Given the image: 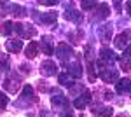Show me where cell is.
I'll use <instances>...</instances> for the list:
<instances>
[{
  "label": "cell",
  "mask_w": 131,
  "mask_h": 117,
  "mask_svg": "<svg viewBox=\"0 0 131 117\" xmlns=\"http://www.w3.org/2000/svg\"><path fill=\"white\" fill-rule=\"evenodd\" d=\"M14 31L19 35L21 39H31L37 35V30L31 25H23V23H14Z\"/></svg>",
  "instance_id": "1"
},
{
  "label": "cell",
  "mask_w": 131,
  "mask_h": 117,
  "mask_svg": "<svg viewBox=\"0 0 131 117\" xmlns=\"http://www.w3.org/2000/svg\"><path fill=\"white\" fill-rule=\"evenodd\" d=\"M56 54H58V58L60 59H70L72 56H73V51H72V47L68 46V44H65V42H61V44H58L56 46Z\"/></svg>",
  "instance_id": "2"
},
{
  "label": "cell",
  "mask_w": 131,
  "mask_h": 117,
  "mask_svg": "<svg viewBox=\"0 0 131 117\" xmlns=\"http://www.w3.org/2000/svg\"><path fill=\"white\" fill-rule=\"evenodd\" d=\"M129 40H131V31L126 30V31H122L121 35H117V39H115V47L117 49H126V46H128Z\"/></svg>",
  "instance_id": "3"
},
{
  "label": "cell",
  "mask_w": 131,
  "mask_h": 117,
  "mask_svg": "<svg viewBox=\"0 0 131 117\" xmlns=\"http://www.w3.org/2000/svg\"><path fill=\"white\" fill-rule=\"evenodd\" d=\"M40 70H42V73H44V75H56L58 67H56V63H54V61L47 59V61H44V63H42Z\"/></svg>",
  "instance_id": "4"
},
{
  "label": "cell",
  "mask_w": 131,
  "mask_h": 117,
  "mask_svg": "<svg viewBox=\"0 0 131 117\" xmlns=\"http://www.w3.org/2000/svg\"><path fill=\"white\" fill-rule=\"evenodd\" d=\"M21 100H25V101H31V103H35L37 101V96H35V93H33V88L31 86H23V93H21Z\"/></svg>",
  "instance_id": "5"
},
{
  "label": "cell",
  "mask_w": 131,
  "mask_h": 117,
  "mask_svg": "<svg viewBox=\"0 0 131 117\" xmlns=\"http://www.w3.org/2000/svg\"><path fill=\"white\" fill-rule=\"evenodd\" d=\"M112 30H114V26H112V25H103V26H100V28H98V35L101 37V40H103V42H108V40L112 39Z\"/></svg>",
  "instance_id": "6"
},
{
  "label": "cell",
  "mask_w": 131,
  "mask_h": 117,
  "mask_svg": "<svg viewBox=\"0 0 131 117\" xmlns=\"http://www.w3.org/2000/svg\"><path fill=\"white\" fill-rule=\"evenodd\" d=\"M89 101H91V93H89V91H84L81 96L73 101V105H75V108H84Z\"/></svg>",
  "instance_id": "7"
},
{
  "label": "cell",
  "mask_w": 131,
  "mask_h": 117,
  "mask_svg": "<svg viewBox=\"0 0 131 117\" xmlns=\"http://www.w3.org/2000/svg\"><path fill=\"white\" fill-rule=\"evenodd\" d=\"M100 59H101V61H105V63H108V65H112V63L115 61V54L112 52V49L103 47L100 51Z\"/></svg>",
  "instance_id": "8"
},
{
  "label": "cell",
  "mask_w": 131,
  "mask_h": 117,
  "mask_svg": "<svg viewBox=\"0 0 131 117\" xmlns=\"http://www.w3.org/2000/svg\"><path fill=\"white\" fill-rule=\"evenodd\" d=\"M108 14H110V7H108L107 4H100V7H98V10H96V16L93 18V21L105 19V18H108Z\"/></svg>",
  "instance_id": "9"
},
{
  "label": "cell",
  "mask_w": 131,
  "mask_h": 117,
  "mask_svg": "<svg viewBox=\"0 0 131 117\" xmlns=\"http://www.w3.org/2000/svg\"><path fill=\"white\" fill-rule=\"evenodd\" d=\"M100 77L101 80H105V82H112V80H117V72L112 68H105L100 72Z\"/></svg>",
  "instance_id": "10"
},
{
  "label": "cell",
  "mask_w": 131,
  "mask_h": 117,
  "mask_svg": "<svg viewBox=\"0 0 131 117\" xmlns=\"http://www.w3.org/2000/svg\"><path fill=\"white\" fill-rule=\"evenodd\" d=\"M19 80H18V79H7V80H5V82H4V88L7 89V91H9V93H16V91H18V89H19Z\"/></svg>",
  "instance_id": "11"
},
{
  "label": "cell",
  "mask_w": 131,
  "mask_h": 117,
  "mask_svg": "<svg viewBox=\"0 0 131 117\" xmlns=\"http://www.w3.org/2000/svg\"><path fill=\"white\" fill-rule=\"evenodd\" d=\"M65 18L68 21H73V23H81L82 21V12H79V10H67L65 12Z\"/></svg>",
  "instance_id": "12"
},
{
  "label": "cell",
  "mask_w": 131,
  "mask_h": 117,
  "mask_svg": "<svg viewBox=\"0 0 131 117\" xmlns=\"http://www.w3.org/2000/svg\"><path fill=\"white\" fill-rule=\"evenodd\" d=\"M68 75H72V77H81L82 75L81 63H72V65H68Z\"/></svg>",
  "instance_id": "13"
},
{
  "label": "cell",
  "mask_w": 131,
  "mask_h": 117,
  "mask_svg": "<svg viewBox=\"0 0 131 117\" xmlns=\"http://www.w3.org/2000/svg\"><path fill=\"white\" fill-rule=\"evenodd\" d=\"M5 47H7V51H10V52H19L21 47H23V42H21V40H9V42L5 44Z\"/></svg>",
  "instance_id": "14"
},
{
  "label": "cell",
  "mask_w": 131,
  "mask_h": 117,
  "mask_svg": "<svg viewBox=\"0 0 131 117\" xmlns=\"http://www.w3.org/2000/svg\"><path fill=\"white\" fill-rule=\"evenodd\" d=\"M25 52H26L28 58H35V56L39 54V42H30Z\"/></svg>",
  "instance_id": "15"
},
{
  "label": "cell",
  "mask_w": 131,
  "mask_h": 117,
  "mask_svg": "<svg viewBox=\"0 0 131 117\" xmlns=\"http://www.w3.org/2000/svg\"><path fill=\"white\" fill-rule=\"evenodd\" d=\"M56 18H58V14H56V12H46V14L39 16V19H40L42 23H47V25L56 23Z\"/></svg>",
  "instance_id": "16"
},
{
  "label": "cell",
  "mask_w": 131,
  "mask_h": 117,
  "mask_svg": "<svg viewBox=\"0 0 131 117\" xmlns=\"http://www.w3.org/2000/svg\"><path fill=\"white\" fill-rule=\"evenodd\" d=\"M129 88H131V80L129 79H122V80L117 82V91H119V93H124V91H128Z\"/></svg>",
  "instance_id": "17"
},
{
  "label": "cell",
  "mask_w": 131,
  "mask_h": 117,
  "mask_svg": "<svg viewBox=\"0 0 131 117\" xmlns=\"http://www.w3.org/2000/svg\"><path fill=\"white\" fill-rule=\"evenodd\" d=\"M12 30H14V23H10V21H5V23L0 26V35H9Z\"/></svg>",
  "instance_id": "18"
},
{
  "label": "cell",
  "mask_w": 131,
  "mask_h": 117,
  "mask_svg": "<svg viewBox=\"0 0 131 117\" xmlns=\"http://www.w3.org/2000/svg\"><path fill=\"white\" fill-rule=\"evenodd\" d=\"M9 9L12 10V14H14V16H18V18H23V16L26 14V9H25V7H21V5H10Z\"/></svg>",
  "instance_id": "19"
},
{
  "label": "cell",
  "mask_w": 131,
  "mask_h": 117,
  "mask_svg": "<svg viewBox=\"0 0 131 117\" xmlns=\"http://www.w3.org/2000/svg\"><path fill=\"white\" fill-rule=\"evenodd\" d=\"M7 70H9V56L0 54V72H7Z\"/></svg>",
  "instance_id": "20"
},
{
  "label": "cell",
  "mask_w": 131,
  "mask_h": 117,
  "mask_svg": "<svg viewBox=\"0 0 131 117\" xmlns=\"http://www.w3.org/2000/svg\"><path fill=\"white\" fill-rule=\"evenodd\" d=\"M42 49H44V52H46L47 56L52 54V46H51V39L49 37H46V39L42 40Z\"/></svg>",
  "instance_id": "21"
},
{
  "label": "cell",
  "mask_w": 131,
  "mask_h": 117,
  "mask_svg": "<svg viewBox=\"0 0 131 117\" xmlns=\"http://www.w3.org/2000/svg\"><path fill=\"white\" fill-rule=\"evenodd\" d=\"M52 105H68V100L65 96H61V94L52 96Z\"/></svg>",
  "instance_id": "22"
},
{
  "label": "cell",
  "mask_w": 131,
  "mask_h": 117,
  "mask_svg": "<svg viewBox=\"0 0 131 117\" xmlns=\"http://www.w3.org/2000/svg\"><path fill=\"white\" fill-rule=\"evenodd\" d=\"M93 114H94V115H112V108H100V110L94 108Z\"/></svg>",
  "instance_id": "23"
},
{
  "label": "cell",
  "mask_w": 131,
  "mask_h": 117,
  "mask_svg": "<svg viewBox=\"0 0 131 117\" xmlns=\"http://www.w3.org/2000/svg\"><path fill=\"white\" fill-rule=\"evenodd\" d=\"M60 84L61 86H72V80L68 77V73H61L60 75Z\"/></svg>",
  "instance_id": "24"
},
{
  "label": "cell",
  "mask_w": 131,
  "mask_h": 117,
  "mask_svg": "<svg viewBox=\"0 0 131 117\" xmlns=\"http://www.w3.org/2000/svg\"><path fill=\"white\" fill-rule=\"evenodd\" d=\"M96 2H98V0H82V9H86V10L93 9V7L96 5Z\"/></svg>",
  "instance_id": "25"
},
{
  "label": "cell",
  "mask_w": 131,
  "mask_h": 117,
  "mask_svg": "<svg viewBox=\"0 0 131 117\" xmlns=\"http://www.w3.org/2000/svg\"><path fill=\"white\" fill-rule=\"evenodd\" d=\"M7 101H9L7 96H5L4 93H0V110H4V108L7 107Z\"/></svg>",
  "instance_id": "26"
},
{
  "label": "cell",
  "mask_w": 131,
  "mask_h": 117,
  "mask_svg": "<svg viewBox=\"0 0 131 117\" xmlns=\"http://www.w3.org/2000/svg\"><path fill=\"white\" fill-rule=\"evenodd\" d=\"M0 7H2V10H7L10 7V5H9V0H0Z\"/></svg>",
  "instance_id": "27"
},
{
  "label": "cell",
  "mask_w": 131,
  "mask_h": 117,
  "mask_svg": "<svg viewBox=\"0 0 131 117\" xmlns=\"http://www.w3.org/2000/svg\"><path fill=\"white\" fill-rule=\"evenodd\" d=\"M58 0H39V4H42V5H54Z\"/></svg>",
  "instance_id": "28"
},
{
  "label": "cell",
  "mask_w": 131,
  "mask_h": 117,
  "mask_svg": "<svg viewBox=\"0 0 131 117\" xmlns=\"http://www.w3.org/2000/svg\"><path fill=\"white\" fill-rule=\"evenodd\" d=\"M114 5H115V10H117V12H121V10H122V4H121V0H114Z\"/></svg>",
  "instance_id": "29"
},
{
  "label": "cell",
  "mask_w": 131,
  "mask_h": 117,
  "mask_svg": "<svg viewBox=\"0 0 131 117\" xmlns=\"http://www.w3.org/2000/svg\"><path fill=\"white\" fill-rule=\"evenodd\" d=\"M21 70H23V72H28V73H30V67H26V65H23V67H21Z\"/></svg>",
  "instance_id": "30"
},
{
  "label": "cell",
  "mask_w": 131,
  "mask_h": 117,
  "mask_svg": "<svg viewBox=\"0 0 131 117\" xmlns=\"http://www.w3.org/2000/svg\"><path fill=\"white\" fill-rule=\"evenodd\" d=\"M128 12H129V16H131V2L128 4Z\"/></svg>",
  "instance_id": "31"
}]
</instances>
